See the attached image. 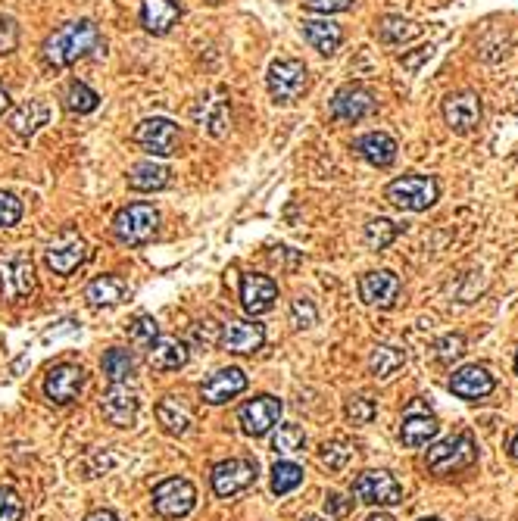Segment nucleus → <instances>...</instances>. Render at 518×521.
I'll return each mask as SVG.
<instances>
[{
  "mask_svg": "<svg viewBox=\"0 0 518 521\" xmlns=\"http://www.w3.org/2000/svg\"><path fill=\"white\" fill-rule=\"evenodd\" d=\"M100 44V32L91 19H79V22H66L63 29H57L44 41V60L50 66H72L75 60L88 57L91 50Z\"/></svg>",
  "mask_w": 518,
  "mask_h": 521,
  "instance_id": "obj_1",
  "label": "nucleus"
},
{
  "mask_svg": "<svg viewBox=\"0 0 518 521\" xmlns=\"http://www.w3.org/2000/svg\"><path fill=\"white\" fill-rule=\"evenodd\" d=\"M475 462H478V447H475L472 434H453L447 440H440V444H434L428 450V459H425L428 472L440 475V478L459 475L465 468H472Z\"/></svg>",
  "mask_w": 518,
  "mask_h": 521,
  "instance_id": "obj_2",
  "label": "nucleus"
},
{
  "mask_svg": "<svg viewBox=\"0 0 518 521\" xmlns=\"http://www.w3.org/2000/svg\"><path fill=\"white\" fill-rule=\"evenodd\" d=\"M160 231V213L150 203H128L113 219V234L119 244L141 247L153 241V234Z\"/></svg>",
  "mask_w": 518,
  "mask_h": 521,
  "instance_id": "obj_3",
  "label": "nucleus"
},
{
  "mask_svg": "<svg viewBox=\"0 0 518 521\" xmlns=\"http://www.w3.org/2000/svg\"><path fill=\"white\" fill-rule=\"evenodd\" d=\"M384 197H387V203H394L397 210L425 213L428 206L437 203L440 185L431 175H403V178L391 181V185L384 188Z\"/></svg>",
  "mask_w": 518,
  "mask_h": 521,
  "instance_id": "obj_4",
  "label": "nucleus"
},
{
  "mask_svg": "<svg viewBox=\"0 0 518 521\" xmlns=\"http://www.w3.org/2000/svg\"><path fill=\"white\" fill-rule=\"evenodd\" d=\"M35 294V266L25 253L0 256V297L7 303H22Z\"/></svg>",
  "mask_w": 518,
  "mask_h": 521,
  "instance_id": "obj_5",
  "label": "nucleus"
},
{
  "mask_svg": "<svg viewBox=\"0 0 518 521\" xmlns=\"http://www.w3.org/2000/svg\"><path fill=\"white\" fill-rule=\"evenodd\" d=\"M353 497L366 506H397L403 503V484L391 472H362L353 481Z\"/></svg>",
  "mask_w": 518,
  "mask_h": 521,
  "instance_id": "obj_6",
  "label": "nucleus"
},
{
  "mask_svg": "<svg viewBox=\"0 0 518 521\" xmlns=\"http://www.w3.org/2000/svg\"><path fill=\"white\" fill-rule=\"evenodd\" d=\"M266 85L275 103H294L309 85V72L300 60H275L269 66Z\"/></svg>",
  "mask_w": 518,
  "mask_h": 521,
  "instance_id": "obj_7",
  "label": "nucleus"
},
{
  "mask_svg": "<svg viewBox=\"0 0 518 521\" xmlns=\"http://www.w3.org/2000/svg\"><path fill=\"white\" fill-rule=\"evenodd\" d=\"M256 475H259L256 459L235 456V459H225V462L213 465L210 481H213L216 497H235V493H241L250 484H256Z\"/></svg>",
  "mask_w": 518,
  "mask_h": 521,
  "instance_id": "obj_8",
  "label": "nucleus"
},
{
  "mask_svg": "<svg viewBox=\"0 0 518 521\" xmlns=\"http://www.w3.org/2000/svg\"><path fill=\"white\" fill-rule=\"evenodd\" d=\"M85 381H88V375L82 366L60 362V366H54L44 378V397L57 406H69V403L79 400V394L85 390Z\"/></svg>",
  "mask_w": 518,
  "mask_h": 521,
  "instance_id": "obj_9",
  "label": "nucleus"
},
{
  "mask_svg": "<svg viewBox=\"0 0 518 521\" xmlns=\"http://www.w3.org/2000/svg\"><path fill=\"white\" fill-rule=\"evenodd\" d=\"M85 259H88V244L75 231H63L60 238L50 241L44 250L47 269L57 272V275H72L79 266H85Z\"/></svg>",
  "mask_w": 518,
  "mask_h": 521,
  "instance_id": "obj_10",
  "label": "nucleus"
},
{
  "mask_svg": "<svg viewBox=\"0 0 518 521\" xmlns=\"http://www.w3.org/2000/svg\"><path fill=\"white\" fill-rule=\"evenodd\" d=\"M197 506V490L188 478H169L153 490V509L163 518H185Z\"/></svg>",
  "mask_w": 518,
  "mask_h": 521,
  "instance_id": "obj_11",
  "label": "nucleus"
},
{
  "mask_svg": "<svg viewBox=\"0 0 518 521\" xmlns=\"http://www.w3.org/2000/svg\"><path fill=\"white\" fill-rule=\"evenodd\" d=\"M135 144L150 156H172L178 150V125L163 116L144 119L135 128Z\"/></svg>",
  "mask_w": 518,
  "mask_h": 521,
  "instance_id": "obj_12",
  "label": "nucleus"
},
{
  "mask_svg": "<svg viewBox=\"0 0 518 521\" xmlns=\"http://www.w3.org/2000/svg\"><path fill=\"white\" fill-rule=\"evenodd\" d=\"M281 409H284V406H281L278 397H269V394L253 397V400H247V403L241 406L238 422H241V428H244L247 437H263V434H269V431L278 425Z\"/></svg>",
  "mask_w": 518,
  "mask_h": 521,
  "instance_id": "obj_13",
  "label": "nucleus"
},
{
  "mask_svg": "<svg viewBox=\"0 0 518 521\" xmlns=\"http://www.w3.org/2000/svg\"><path fill=\"white\" fill-rule=\"evenodd\" d=\"M378 110V100L369 88L362 85H344L331 97V116L338 122H362Z\"/></svg>",
  "mask_w": 518,
  "mask_h": 521,
  "instance_id": "obj_14",
  "label": "nucleus"
},
{
  "mask_svg": "<svg viewBox=\"0 0 518 521\" xmlns=\"http://www.w3.org/2000/svg\"><path fill=\"white\" fill-rule=\"evenodd\" d=\"M397 297H400V278L391 269L366 272L359 278V300L366 306L391 309L397 306Z\"/></svg>",
  "mask_w": 518,
  "mask_h": 521,
  "instance_id": "obj_15",
  "label": "nucleus"
},
{
  "mask_svg": "<svg viewBox=\"0 0 518 521\" xmlns=\"http://www.w3.org/2000/svg\"><path fill=\"white\" fill-rule=\"evenodd\" d=\"M244 390H247L244 369L228 366V369H219L216 375H210L200 384V400L210 403V406H222L228 400H235L238 394H244Z\"/></svg>",
  "mask_w": 518,
  "mask_h": 521,
  "instance_id": "obj_16",
  "label": "nucleus"
},
{
  "mask_svg": "<svg viewBox=\"0 0 518 521\" xmlns=\"http://www.w3.org/2000/svg\"><path fill=\"white\" fill-rule=\"evenodd\" d=\"M138 409H141V400L135 390H128L125 384H113L107 390V397L100 400V412L103 419L116 428H132L135 419H138Z\"/></svg>",
  "mask_w": 518,
  "mask_h": 521,
  "instance_id": "obj_17",
  "label": "nucleus"
},
{
  "mask_svg": "<svg viewBox=\"0 0 518 521\" xmlns=\"http://www.w3.org/2000/svg\"><path fill=\"white\" fill-rule=\"evenodd\" d=\"M219 344H222V350L238 353V356L256 353L259 347L266 344V328L259 325V322H244V319L228 322L219 331Z\"/></svg>",
  "mask_w": 518,
  "mask_h": 521,
  "instance_id": "obj_18",
  "label": "nucleus"
},
{
  "mask_svg": "<svg viewBox=\"0 0 518 521\" xmlns=\"http://www.w3.org/2000/svg\"><path fill=\"white\" fill-rule=\"evenodd\" d=\"M275 300H278V284L269 275L250 272L241 278V306L250 316H263V312L275 306Z\"/></svg>",
  "mask_w": 518,
  "mask_h": 521,
  "instance_id": "obj_19",
  "label": "nucleus"
},
{
  "mask_svg": "<svg viewBox=\"0 0 518 521\" xmlns=\"http://www.w3.org/2000/svg\"><path fill=\"white\" fill-rule=\"evenodd\" d=\"M481 116H484L481 97L472 91H459L444 100V119L453 132H472V128L481 122Z\"/></svg>",
  "mask_w": 518,
  "mask_h": 521,
  "instance_id": "obj_20",
  "label": "nucleus"
},
{
  "mask_svg": "<svg viewBox=\"0 0 518 521\" xmlns=\"http://www.w3.org/2000/svg\"><path fill=\"white\" fill-rule=\"evenodd\" d=\"M494 387H497V381L484 366H462L450 378V390L459 400H484L494 394Z\"/></svg>",
  "mask_w": 518,
  "mask_h": 521,
  "instance_id": "obj_21",
  "label": "nucleus"
},
{
  "mask_svg": "<svg viewBox=\"0 0 518 521\" xmlns=\"http://www.w3.org/2000/svg\"><path fill=\"white\" fill-rule=\"evenodd\" d=\"M353 150L375 169H387V166H394V160H397V141L391 135H384V132H369V135L356 138Z\"/></svg>",
  "mask_w": 518,
  "mask_h": 521,
  "instance_id": "obj_22",
  "label": "nucleus"
},
{
  "mask_svg": "<svg viewBox=\"0 0 518 521\" xmlns=\"http://www.w3.org/2000/svg\"><path fill=\"white\" fill-rule=\"evenodd\" d=\"M178 19L181 10L175 0H141V25L150 35H169Z\"/></svg>",
  "mask_w": 518,
  "mask_h": 521,
  "instance_id": "obj_23",
  "label": "nucleus"
},
{
  "mask_svg": "<svg viewBox=\"0 0 518 521\" xmlns=\"http://www.w3.org/2000/svg\"><path fill=\"white\" fill-rule=\"evenodd\" d=\"M303 38L313 44V50H319L322 57H331V54H338L344 32H341V25L331 22V19H306L303 22Z\"/></svg>",
  "mask_w": 518,
  "mask_h": 521,
  "instance_id": "obj_24",
  "label": "nucleus"
},
{
  "mask_svg": "<svg viewBox=\"0 0 518 521\" xmlns=\"http://www.w3.org/2000/svg\"><path fill=\"white\" fill-rule=\"evenodd\" d=\"M188 347L175 341V337H157V341L150 344V366L157 372H178L188 366Z\"/></svg>",
  "mask_w": 518,
  "mask_h": 521,
  "instance_id": "obj_25",
  "label": "nucleus"
},
{
  "mask_svg": "<svg viewBox=\"0 0 518 521\" xmlns=\"http://www.w3.org/2000/svg\"><path fill=\"white\" fill-rule=\"evenodd\" d=\"M440 434V422L434 419V415L428 412H409L403 425H400V440H403V447H425L431 444V440Z\"/></svg>",
  "mask_w": 518,
  "mask_h": 521,
  "instance_id": "obj_26",
  "label": "nucleus"
},
{
  "mask_svg": "<svg viewBox=\"0 0 518 521\" xmlns=\"http://www.w3.org/2000/svg\"><path fill=\"white\" fill-rule=\"evenodd\" d=\"M157 419H160V425H163L166 434L181 437V434H188V431H191L194 415H191L188 403L181 400V397H163L160 406H157Z\"/></svg>",
  "mask_w": 518,
  "mask_h": 521,
  "instance_id": "obj_27",
  "label": "nucleus"
},
{
  "mask_svg": "<svg viewBox=\"0 0 518 521\" xmlns=\"http://www.w3.org/2000/svg\"><path fill=\"white\" fill-rule=\"evenodd\" d=\"M50 122V107L44 100H29V103H22V107L13 113V119H10V125H13V132L19 135V138H32L41 125H47Z\"/></svg>",
  "mask_w": 518,
  "mask_h": 521,
  "instance_id": "obj_28",
  "label": "nucleus"
},
{
  "mask_svg": "<svg viewBox=\"0 0 518 521\" xmlns=\"http://www.w3.org/2000/svg\"><path fill=\"white\" fill-rule=\"evenodd\" d=\"M169 175H172V172H169L163 163L147 160V163L132 166V172H128V188H132V191H144V194L163 191V188L169 185Z\"/></svg>",
  "mask_w": 518,
  "mask_h": 521,
  "instance_id": "obj_29",
  "label": "nucleus"
},
{
  "mask_svg": "<svg viewBox=\"0 0 518 521\" xmlns=\"http://www.w3.org/2000/svg\"><path fill=\"white\" fill-rule=\"evenodd\" d=\"M197 122H200V128H206V132H210L213 138L228 135V128H231V110H228V103H225L222 97L203 100L200 110H197Z\"/></svg>",
  "mask_w": 518,
  "mask_h": 521,
  "instance_id": "obj_30",
  "label": "nucleus"
},
{
  "mask_svg": "<svg viewBox=\"0 0 518 521\" xmlns=\"http://www.w3.org/2000/svg\"><path fill=\"white\" fill-rule=\"evenodd\" d=\"M125 294H128V284L122 278H116V275L94 278L88 284V291H85V297H88L91 306H116V303L125 300Z\"/></svg>",
  "mask_w": 518,
  "mask_h": 521,
  "instance_id": "obj_31",
  "label": "nucleus"
},
{
  "mask_svg": "<svg viewBox=\"0 0 518 521\" xmlns=\"http://www.w3.org/2000/svg\"><path fill=\"white\" fill-rule=\"evenodd\" d=\"M406 366V350L400 347H391V344H381L372 350L369 356V372L378 378V381H387V378H394L400 369Z\"/></svg>",
  "mask_w": 518,
  "mask_h": 521,
  "instance_id": "obj_32",
  "label": "nucleus"
},
{
  "mask_svg": "<svg viewBox=\"0 0 518 521\" xmlns=\"http://www.w3.org/2000/svg\"><path fill=\"white\" fill-rule=\"evenodd\" d=\"M419 35H422V25L412 19H403V16H384L378 22V38L384 44H406Z\"/></svg>",
  "mask_w": 518,
  "mask_h": 521,
  "instance_id": "obj_33",
  "label": "nucleus"
},
{
  "mask_svg": "<svg viewBox=\"0 0 518 521\" xmlns=\"http://www.w3.org/2000/svg\"><path fill=\"white\" fill-rule=\"evenodd\" d=\"M103 375L110 378V384H125L128 378L135 375V356L128 350H110L103 356Z\"/></svg>",
  "mask_w": 518,
  "mask_h": 521,
  "instance_id": "obj_34",
  "label": "nucleus"
},
{
  "mask_svg": "<svg viewBox=\"0 0 518 521\" xmlns=\"http://www.w3.org/2000/svg\"><path fill=\"white\" fill-rule=\"evenodd\" d=\"M272 450L278 456H297L306 450V434L297 425H278V431L272 434Z\"/></svg>",
  "mask_w": 518,
  "mask_h": 521,
  "instance_id": "obj_35",
  "label": "nucleus"
},
{
  "mask_svg": "<svg viewBox=\"0 0 518 521\" xmlns=\"http://www.w3.org/2000/svg\"><path fill=\"white\" fill-rule=\"evenodd\" d=\"M397 234H400V225H394L391 219H372L366 231H362V238H366L369 250H384L397 241Z\"/></svg>",
  "mask_w": 518,
  "mask_h": 521,
  "instance_id": "obj_36",
  "label": "nucleus"
},
{
  "mask_svg": "<svg viewBox=\"0 0 518 521\" xmlns=\"http://www.w3.org/2000/svg\"><path fill=\"white\" fill-rule=\"evenodd\" d=\"M303 484V468L297 462H275L272 468V493L284 497V493H291Z\"/></svg>",
  "mask_w": 518,
  "mask_h": 521,
  "instance_id": "obj_37",
  "label": "nucleus"
},
{
  "mask_svg": "<svg viewBox=\"0 0 518 521\" xmlns=\"http://www.w3.org/2000/svg\"><path fill=\"white\" fill-rule=\"evenodd\" d=\"M97 103H100V97H97L88 85H82V82H72V85H69V91H66V107H69L72 113H79V116L94 113Z\"/></svg>",
  "mask_w": 518,
  "mask_h": 521,
  "instance_id": "obj_38",
  "label": "nucleus"
},
{
  "mask_svg": "<svg viewBox=\"0 0 518 521\" xmlns=\"http://www.w3.org/2000/svg\"><path fill=\"white\" fill-rule=\"evenodd\" d=\"M319 459H322V465L331 468V472H341V468H347L350 459H353V447L344 444V440H328V444L322 447V453H319Z\"/></svg>",
  "mask_w": 518,
  "mask_h": 521,
  "instance_id": "obj_39",
  "label": "nucleus"
},
{
  "mask_svg": "<svg viewBox=\"0 0 518 521\" xmlns=\"http://www.w3.org/2000/svg\"><path fill=\"white\" fill-rule=\"evenodd\" d=\"M128 337H132V341L141 344V347H150L160 337V325L153 316H135L132 325H128Z\"/></svg>",
  "mask_w": 518,
  "mask_h": 521,
  "instance_id": "obj_40",
  "label": "nucleus"
},
{
  "mask_svg": "<svg viewBox=\"0 0 518 521\" xmlns=\"http://www.w3.org/2000/svg\"><path fill=\"white\" fill-rule=\"evenodd\" d=\"M465 353V337L462 334H447L437 341V362H444V366H453L456 359H462Z\"/></svg>",
  "mask_w": 518,
  "mask_h": 521,
  "instance_id": "obj_41",
  "label": "nucleus"
},
{
  "mask_svg": "<svg viewBox=\"0 0 518 521\" xmlns=\"http://www.w3.org/2000/svg\"><path fill=\"white\" fill-rule=\"evenodd\" d=\"M378 415V406L372 403V400H366V397H353V400H347V419L353 422V425H369L372 419Z\"/></svg>",
  "mask_w": 518,
  "mask_h": 521,
  "instance_id": "obj_42",
  "label": "nucleus"
},
{
  "mask_svg": "<svg viewBox=\"0 0 518 521\" xmlns=\"http://www.w3.org/2000/svg\"><path fill=\"white\" fill-rule=\"evenodd\" d=\"M22 512H25V506L19 500V493L13 487L0 484V521H19Z\"/></svg>",
  "mask_w": 518,
  "mask_h": 521,
  "instance_id": "obj_43",
  "label": "nucleus"
},
{
  "mask_svg": "<svg viewBox=\"0 0 518 521\" xmlns=\"http://www.w3.org/2000/svg\"><path fill=\"white\" fill-rule=\"evenodd\" d=\"M22 219V200L10 191H0V228H13Z\"/></svg>",
  "mask_w": 518,
  "mask_h": 521,
  "instance_id": "obj_44",
  "label": "nucleus"
},
{
  "mask_svg": "<svg viewBox=\"0 0 518 521\" xmlns=\"http://www.w3.org/2000/svg\"><path fill=\"white\" fill-rule=\"evenodd\" d=\"M291 322L294 328H313L319 322V312H316V303L313 300H294L291 303Z\"/></svg>",
  "mask_w": 518,
  "mask_h": 521,
  "instance_id": "obj_45",
  "label": "nucleus"
},
{
  "mask_svg": "<svg viewBox=\"0 0 518 521\" xmlns=\"http://www.w3.org/2000/svg\"><path fill=\"white\" fill-rule=\"evenodd\" d=\"M19 44V29H16V19L0 13V54H13Z\"/></svg>",
  "mask_w": 518,
  "mask_h": 521,
  "instance_id": "obj_46",
  "label": "nucleus"
},
{
  "mask_svg": "<svg viewBox=\"0 0 518 521\" xmlns=\"http://www.w3.org/2000/svg\"><path fill=\"white\" fill-rule=\"evenodd\" d=\"M356 4V0H306V7L313 13H322V16H331V13H344Z\"/></svg>",
  "mask_w": 518,
  "mask_h": 521,
  "instance_id": "obj_47",
  "label": "nucleus"
},
{
  "mask_svg": "<svg viewBox=\"0 0 518 521\" xmlns=\"http://www.w3.org/2000/svg\"><path fill=\"white\" fill-rule=\"evenodd\" d=\"M203 328H194V337L200 344H206V347H213L216 344V325L213 322H200Z\"/></svg>",
  "mask_w": 518,
  "mask_h": 521,
  "instance_id": "obj_48",
  "label": "nucleus"
},
{
  "mask_svg": "<svg viewBox=\"0 0 518 521\" xmlns=\"http://www.w3.org/2000/svg\"><path fill=\"white\" fill-rule=\"evenodd\" d=\"M325 506L331 509V515H338V518L350 512V503H347V500L341 497V493H331V497H328V503H325Z\"/></svg>",
  "mask_w": 518,
  "mask_h": 521,
  "instance_id": "obj_49",
  "label": "nucleus"
},
{
  "mask_svg": "<svg viewBox=\"0 0 518 521\" xmlns=\"http://www.w3.org/2000/svg\"><path fill=\"white\" fill-rule=\"evenodd\" d=\"M85 521H119V518H116L113 512H107V509H97V512H91Z\"/></svg>",
  "mask_w": 518,
  "mask_h": 521,
  "instance_id": "obj_50",
  "label": "nucleus"
},
{
  "mask_svg": "<svg viewBox=\"0 0 518 521\" xmlns=\"http://www.w3.org/2000/svg\"><path fill=\"white\" fill-rule=\"evenodd\" d=\"M7 107H10V94H7L4 88H0V116L7 113Z\"/></svg>",
  "mask_w": 518,
  "mask_h": 521,
  "instance_id": "obj_51",
  "label": "nucleus"
},
{
  "mask_svg": "<svg viewBox=\"0 0 518 521\" xmlns=\"http://www.w3.org/2000/svg\"><path fill=\"white\" fill-rule=\"evenodd\" d=\"M509 456H512V459L518 462V434L512 437V444H509Z\"/></svg>",
  "mask_w": 518,
  "mask_h": 521,
  "instance_id": "obj_52",
  "label": "nucleus"
},
{
  "mask_svg": "<svg viewBox=\"0 0 518 521\" xmlns=\"http://www.w3.org/2000/svg\"><path fill=\"white\" fill-rule=\"evenodd\" d=\"M369 521H394V518H391V515H384V512H378V515H372Z\"/></svg>",
  "mask_w": 518,
  "mask_h": 521,
  "instance_id": "obj_53",
  "label": "nucleus"
},
{
  "mask_svg": "<svg viewBox=\"0 0 518 521\" xmlns=\"http://www.w3.org/2000/svg\"><path fill=\"white\" fill-rule=\"evenodd\" d=\"M422 521H444V518H422Z\"/></svg>",
  "mask_w": 518,
  "mask_h": 521,
  "instance_id": "obj_54",
  "label": "nucleus"
},
{
  "mask_svg": "<svg viewBox=\"0 0 518 521\" xmlns=\"http://www.w3.org/2000/svg\"><path fill=\"white\" fill-rule=\"evenodd\" d=\"M515 375H518V356H515Z\"/></svg>",
  "mask_w": 518,
  "mask_h": 521,
  "instance_id": "obj_55",
  "label": "nucleus"
},
{
  "mask_svg": "<svg viewBox=\"0 0 518 521\" xmlns=\"http://www.w3.org/2000/svg\"><path fill=\"white\" fill-rule=\"evenodd\" d=\"M306 521H322V518H306Z\"/></svg>",
  "mask_w": 518,
  "mask_h": 521,
  "instance_id": "obj_56",
  "label": "nucleus"
}]
</instances>
